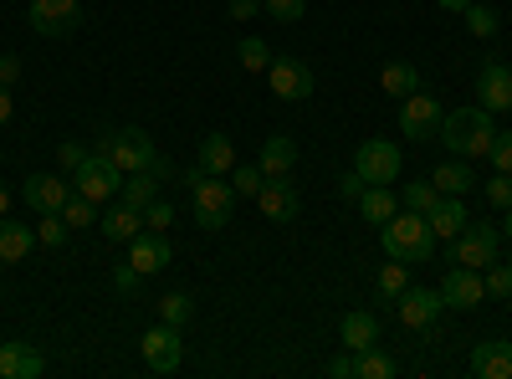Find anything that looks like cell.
Instances as JSON below:
<instances>
[{
	"instance_id": "1",
	"label": "cell",
	"mask_w": 512,
	"mask_h": 379,
	"mask_svg": "<svg viewBox=\"0 0 512 379\" xmlns=\"http://www.w3.org/2000/svg\"><path fill=\"white\" fill-rule=\"evenodd\" d=\"M436 139H441L456 159H477V154H487V149H492L497 123H492V113H487L482 103H477V108H456V113H446V118H441Z\"/></svg>"
},
{
	"instance_id": "2",
	"label": "cell",
	"mask_w": 512,
	"mask_h": 379,
	"mask_svg": "<svg viewBox=\"0 0 512 379\" xmlns=\"http://www.w3.org/2000/svg\"><path fill=\"white\" fill-rule=\"evenodd\" d=\"M379 246H384V257H395V262H425L436 251V231L425 216H415V210H395V216L379 226Z\"/></svg>"
},
{
	"instance_id": "3",
	"label": "cell",
	"mask_w": 512,
	"mask_h": 379,
	"mask_svg": "<svg viewBox=\"0 0 512 379\" xmlns=\"http://www.w3.org/2000/svg\"><path fill=\"white\" fill-rule=\"evenodd\" d=\"M190 200H195V221H200L205 231H221V226L231 221L236 190H231L226 175H200V180L190 185Z\"/></svg>"
},
{
	"instance_id": "4",
	"label": "cell",
	"mask_w": 512,
	"mask_h": 379,
	"mask_svg": "<svg viewBox=\"0 0 512 379\" xmlns=\"http://www.w3.org/2000/svg\"><path fill=\"white\" fill-rule=\"evenodd\" d=\"M98 154H108L123 175H139V170H149V164H154V139L144 129H108L98 139Z\"/></svg>"
},
{
	"instance_id": "5",
	"label": "cell",
	"mask_w": 512,
	"mask_h": 379,
	"mask_svg": "<svg viewBox=\"0 0 512 379\" xmlns=\"http://www.w3.org/2000/svg\"><path fill=\"white\" fill-rule=\"evenodd\" d=\"M72 180H77V195H88L93 205H103V200H113V195L123 190V170H118L108 154H98V149L77 164Z\"/></svg>"
},
{
	"instance_id": "6",
	"label": "cell",
	"mask_w": 512,
	"mask_h": 379,
	"mask_svg": "<svg viewBox=\"0 0 512 379\" xmlns=\"http://www.w3.org/2000/svg\"><path fill=\"white\" fill-rule=\"evenodd\" d=\"M451 262L482 272L487 262H497V226L492 221H466L461 236H451Z\"/></svg>"
},
{
	"instance_id": "7",
	"label": "cell",
	"mask_w": 512,
	"mask_h": 379,
	"mask_svg": "<svg viewBox=\"0 0 512 379\" xmlns=\"http://www.w3.org/2000/svg\"><path fill=\"white\" fill-rule=\"evenodd\" d=\"M26 21L36 36H72L82 26V0H31Z\"/></svg>"
},
{
	"instance_id": "8",
	"label": "cell",
	"mask_w": 512,
	"mask_h": 379,
	"mask_svg": "<svg viewBox=\"0 0 512 379\" xmlns=\"http://www.w3.org/2000/svg\"><path fill=\"white\" fill-rule=\"evenodd\" d=\"M267 82H272V98H282V103H303V98H313V67H308V62H297V57H272Z\"/></svg>"
},
{
	"instance_id": "9",
	"label": "cell",
	"mask_w": 512,
	"mask_h": 379,
	"mask_svg": "<svg viewBox=\"0 0 512 379\" xmlns=\"http://www.w3.org/2000/svg\"><path fill=\"white\" fill-rule=\"evenodd\" d=\"M354 170L369 185H390V180H400V149L390 139H364L359 154H354Z\"/></svg>"
},
{
	"instance_id": "10",
	"label": "cell",
	"mask_w": 512,
	"mask_h": 379,
	"mask_svg": "<svg viewBox=\"0 0 512 379\" xmlns=\"http://www.w3.org/2000/svg\"><path fill=\"white\" fill-rule=\"evenodd\" d=\"M441 103L431 98V93H410V98H400V134L405 139H436V129H441Z\"/></svg>"
},
{
	"instance_id": "11",
	"label": "cell",
	"mask_w": 512,
	"mask_h": 379,
	"mask_svg": "<svg viewBox=\"0 0 512 379\" xmlns=\"http://www.w3.org/2000/svg\"><path fill=\"white\" fill-rule=\"evenodd\" d=\"M446 298H441V287H405L400 298H395V318L405 328H431L441 318Z\"/></svg>"
},
{
	"instance_id": "12",
	"label": "cell",
	"mask_w": 512,
	"mask_h": 379,
	"mask_svg": "<svg viewBox=\"0 0 512 379\" xmlns=\"http://www.w3.org/2000/svg\"><path fill=\"white\" fill-rule=\"evenodd\" d=\"M139 354H144V364H149L154 374H175L180 359H185V349H180V328H169V323L149 328L144 339H139Z\"/></svg>"
},
{
	"instance_id": "13",
	"label": "cell",
	"mask_w": 512,
	"mask_h": 379,
	"mask_svg": "<svg viewBox=\"0 0 512 379\" xmlns=\"http://www.w3.org/2000/svg\"><path fill=\"white\" fill-rule=\"evenodd\" d=\"M441 298H446V308H477L487 298V282L472 267H451L446 282H441Z\"/></svg>"
},
{
	"instance_id": "14",
	"label": "cell",
	"mask_w": 512,
	"mask_h": 379,
	"mask_svg": "<svg viewBox=\"0 0 512 379\" xmlns=\"http://www.w3.org/2000/svg\"><path fill=\"white\" fill-rule=\"evenodd\" d=\"M477 98H482L487 113H507V108H512V67L487 62V67L477 72Z\"/></svg>"
},
{
	"instance_id": "15",
	"label": "cell",
	"mask_w": 512,
	"mask_h": 379,
	"mask_svg": "<svg viewBox=\"0 0 512 379\" xmlns=\"http://www.w3.org/2000/svg\"><path fill=\"white\" fill-rule=\"evenodd\" d=\"M26 205L36 210V216H47V210H62L72 200V185L62 175H26Z\"/></svg>"
},
{
	"instance_id": "16",
	"label": "cell",
	"mask_w": 512,
	"mask_h": 379,
	"mask_svg": "<svg viewBox=\"0 0 512 379\" xmlns=\"http://www.w3.org/2000/svg\"><path fill=\"white\" fill-rule=\"evenodd\" d=\"M47 359L36 344H0V379H41Z\"/></svg>"
},
{
	"instance_id": "17",
	"label": "cell",
	"mask_w": 512,
	"mask_h": 379,
	"mask_svg": "<svg viewBox=\"0 0 512 379\" xmlns=\"http://www.w3.org/2000/svg\"><path fill=\"white\" fill-rule=\"evenodd\" d=\"M128 262H134L139 267V277H149V272H164L169 262H175V246H169V236L164 231H139L134 236V257H128Z\"/></svg>"
},
{
	"instance_id": "18",
	"label": "cell",
	"mask_w": 512,
	"mask_h": 379,
	"mask_svg": "<svg viewBox=\"0 0 512 379\" xmlns=\"http://www.w3.org/2000/svg\"><path fill=\"white\" fill-rule=\"evenodd\" d=\"M292 164H297V139L292 134H272L262 149H256V170H262L267 180L292 175Z\"/></svg>"
},
{
	"instance_id": "19",
	"label": "cell",
	"mask_w": 512,
	"mask_h": 379,
	"mask_svg": "<svg viewBox=\"0 0 512 379\" xmlns=\"http://www.w3.org/2000/svg\"><path fill=\"white\" fill-rule=\"evenodd\" d=\"M256 205H262L267 221H297V185L282 175V180H267L262 195H256Z\"/></svg>"
},
{
	"instance_id": "20",
	"label": "cell",
	"mask_w": 512,
	"mask_h": 379,
	"mask_svg": "<svg viewBox=\"0 0 512 379\" xmlns=\"http://www.w3.org/2000/svg\"><path fill=\"white\" fill-rule=\"evenodd\" d=\"M338 344H344L349 354L374 349V344H379V323H374V313H364V308L344 313V323H338Z\"/></svg>"
},
{
	"instance_id": "21",
	"label": "cell",
	"mask_w": 512,
	"mask_h": 379,
	"mask_svg": "<svg viewBox=\"0 0 512 379\" xmlns=\"http://www.w3.org/2000/svg\"><path fill=\"white\" fill-rule=\"evenodd\" d=\"M472 374L477 379H512V344L502 339H487L472 349Z\"/></svg>"
},
{
	"instance_id": "22",
	"label": "cell",
	"mask_w": 512,
	"mask_h": 379,
	"mask_svg": "<svg viewBox=\"0 0 512 379\" xmlns=\"http://www.w3.org/2000/svg\"><path fill=\"white\" fill-rule=\"evenodd\" d=\"M425 221H431L436 241L461 236V231H466V221H472V216H466V195H441V200H436V210H431Z\"/></svg>"
},
{
	"instance_id": "23",
	"label": "cell",
	"mask_w": 512,
	"mask_h": 379,
	"mask_svg": "<svg viewBox=\"0 0 512 379\" xmlns=\"http://www.w3.org/2000/svg\"><path fill=\"white\" fill-rule=\"evenodd\" d=\"M31 246H36V231L26 221H6V216H0V262H6V267L26 262Z\"/></svg>"
},
{
	"instance_id": "24",
	"label": "cell",
	"mask_w": 512,
	"mask_h": 379,
	"mask_svg": "<svg viewBox=\"0 0 512 379\" xmlns=\"http://www.w3.org/2000/svg\"><path fill=\"white\" fill-rule=\"evenodd\" d=\"M195 164H200L205 175H231V170H236V144H231L226 134H205Z\"/></svg>"
},
{
	"instance_id": "25",
	"label": "cell",
	"mask_w": 512,
	"mask_h": 379,
	"mask_svg": "<svg viewBox=\"0 0 512 379\" xmlns=\"http://www.w3.org/2000/svg\"><path fill=\"white\" fill-rule=\"evenodd\" d=\"M98 226H103L108 241H134L139 226H144V210H134V205H113L108 216H98Z\"/></svg>"
},
{
	"instance_id": "26",
	"label": "cell",
	"mask_w": 512,
	"mask_h": 379,
	"mask_svg": "<svg viewBox=\"0 0 512 379\" xmlns=\"http://www.w3.org/2000/svg\"><path fill=\"white\" fill-rule=\"evenodd\" d=\"M379 88L390 98H410V93H420V72L410 62H384L379 67Z\"/></svg>"
},
{
	"instance_id": "27",
	"label": "cell",
	"mask_w": 512,
	"mask_h": 379,
	"mask_svg": "<svg viewBox=\"0 0 512 379\" xmlns=\"http://www.w3.org/2000/svg\"><path fill=\"white\" fill-rule=\"evenodd\" d=\"M359 210H364V221H374V226H384L400 210V195L390 190V185H369L364 195H359Z\"/></svg>"
},
{
	"instance_id": "28",
	"label": "cell",
	"mask_w": 512,
	"mask_h": 379,
	"mask_svg": "<svg viewBox=\"0 0 512 379\" xmlns=\"http://www.w3.org/2000/svg\"><path fill=\"white\" fill-rule=\"evenodd\" d=\"M472 180H477V175L466 170V159H456V154H451V159L441 164V170L431 175V185H436L441 195H472Z\"/></svg>"
},
{
	"instance_id": "29",
	"label": "cell",
	"mask_w": 512,
	"mask_h": 379,
	"mask_svg": "<svg viewBox=\"0 0 512 379\" xmlns=\"http://www.w3.org/2000/svg\"><path fill=\"white\" fill-rule=\"evenodd\" d=\"M118 200H123V205H134V210H149V205L159 200V180H154L149 170H139V175H123Z\"/></svg>"
},
{
	"instance_id": "30",
	"label": "cell",
	"mask_w": 512,
	"mask_h": 379,
	"mask_svg": "<svg viewBox=\"0 0 512 379\" xmlns=\"http://www.w3.org/2000/svg\"><path fill=\"white\" fill-rule=\"evenodd\" d=\"M405 287H410V262H395V257H390V262L379 267V298H384V303H395Z\"/></svg>"
},
{
	"instance_id": "31",
	"label": "cell",
	"mask_w": 512,
	"mask_h": 379,
	"mask_svg": "<svg viewBox=\"0 0 512 379\" xmlns=\"http://www.w3.org/2000/svg\"><path fill=\"white\" fill-rule=\"evenodd\" d=\"M436 200H441V190H436L431 180H415V185H405V190H400V205H405V210H415V216H431Z\"/></svg>"
},
{
	"instance_id": "32",
	"label": "cell",
	"mask_w": 512,
	"mask_h": 379,
	"mask_svg": "<svg viewBox=\"0 0 512 379\" xmlns=\"http://www.w3.org/2000/svg\"><path fill=\"white\" fill-rule=\"evenodd\" d=\"M195 318V303L185 298V292H169V298H159V323H169V328H185Z\"/></svg>"
},
{
	"instance_id": "33",
	"label": "cell",
	"mask_w": 512,
	"mask_h": 379,
	"mask_svg": "<svg viewBox=\"0 0 512 379\" xmlns=\"http://www.w3.org/2000/svg\"><path fill=\"white\" fill-rule=\"evenodd\" d=\"M236 57H241L246 72H267V67H272V47H267L262 36H246L241 47H236Z\"/></svg>"
},
{
	"instance_id": "34",
	"label": "cell",
	"mask_w": 512,
	"mask_h": 379,
	"mask_svg": "<svg viewBox=\"0 0 512 379\" xmlns=\"http://www.w3.org/2000/svg\"><path fill=\"white\" fill-rule=\"evenodd\" d=\"M226 180H231V190H236V195H251V200L262 195V185H267V175L256 170V164H236V170H231Z\"/></svg>"
},
{
	"instance_id": "35",
	"label": "cell",
	"mask_w": 512,
	"mask_h": 379,
	"mask_svg": "<svg viewBox=\"0 0 512 379\" xmlns=\"http://www.w3.org/2000/svg\"><path fill=\"white\" fill-rule=\"evenodd\" d=\"M67 221H62V210H47V216H41V226H36V241L41 246H67Z\"/></svg>"
},
{
	"instance_id": "36",
	"label": "cell",
	"mask_w": 512,
	"mask_h": 379,
	"mask_svg": "<svg viewBox=\"0 0 512 379\" xmlns=\"http://www.w3.org/2000/svg\"><path fill=\"white\" fill-rule=\"evenodd\" d=\"M482 282L492 298H512V262H487L482 267Z\"/></svg>"
},
{
	"instance_id": "37",
	"label": "cell",
	"mask_w": 512,
	"mask_h": 379,
	"mask_svg": "<svg viewBox=\"0 0 512 379\" xmlns=\"http://www.w3.org/2000/svg\"><path fill=\"white\" fill-rule=\"evenodd\" d=\"M93 210H98V205H93L88 195H77V190H72V200L62 205V221H67L72 231H77V226H93V221H98V216H93Z\"/></svg>"
},
{
	"instance_id": "38",
	"label": "cell",
	"mask_w": 512,
	"mask_h": 379,
	"mask_svg": "<svg viewBox=\"0 0 512 379\" xmlns=\"http://www.w3.org/2000/svg\"><path fill=\"white\" fill-rule=\"evenodd\" d=\"M461 16H466V31H472V36H482V41L497 36V11H487V6H477V0H472Z\"/></svg>"
},
{
	"instance_id": "39",
	"label": "cell",
	"mask_w": 512,
	"mask_h": 379,
	"mask_svg": "<svg viewBox=\"0 0 512 379\" xmlns=\"http://www.w3.org/2000/svg\"><path fill=\"white\" fill-rule=\"evenodd\" d=\"M390 374H395V364H390V359L379 354V344L359 354V379H390Z\"/></svg>"
},
{
	"instance_id": "40",
	"label": "cell",
	"mask_w": 512,
	"mask_h": 379,
	"mask_svg": "<svg viewBox=\"0 0 512 379\" xmlns=\"http://www.w3.org/2000/svg\"><path fill=\"white\" fill-rule=\"evenodd\" d=\"M262 11H267L272 21L292 26V21H303V11H308V0H262Z\"/></svg>"
},
{
	"instance_id": "41",
	"label": "cell",
	"mask_w": 512,
	"mask_h": 379,
	"mask_svg": "<svg viewBox=\"0 0 512 379\" xmlns=\"http://www.w3.org/2000/svg\"><path fill=\"white\" fill-rule=\"evenodd\" d=\"M487 154H492V164H497L502 175H512V129H502V134L492 139V149H487Z\"/></svg>"
},
{
	"instance_id": "42",
	"label": "cell",
	"mask_w": 512,
	"mask_h": 379,
	"mask_svg": "<svg viewBox=\"0 0 512 379\" xmlns=\"http://www.w3.org/2000/svg\"><path fill=\"white\" fill-rule=\"evenodd\" d=\"M487 200H492L497 210H507V205H512V175L497 170V180H487Z\"/></svg>"
},
{
	"instance_id": "43",
	"label": "cell",
	"mask_w": 512,
	"mask_h": 379,
	"mask_svg": "<svg viewBox=\"0 0 512 379\" xmlns=\"http://www.w3.org/2000/svg\"><path fill=\"white\" fill-rule=\"evenodd\" d=\"M328 374H333V379H359V354H349V349H344V354H333Z\"/></svg>"
},
{
	"instance_id": "44",
	"label": "cell",
	"mask_w": 512,
	"mask_h": 379,
	"mask_svg": "<svg viewBox=\"0 0 512 379\" xmlns=\"http://www.w3.org/2000/svg\"><path fill=\"white\" fill-rule=\"evenodd\" d=\"M169 221H175V210H169L164 200H154V205L144 210V226H149V231H169Z\"/></svg>"
},
{
	"instance_id": "45",
	"label": "cell",
	"mask_w": 512,
	"mask_h": 379,
	"mask_svg": "<svg viewBox=\"0 0 512 379\" xmlns=\"http://www.w3.org/2000/svg\"><path fill=\"white\" fill-rule=\"evenodd\" d=\"M364 190H369V180H364L359 170H349L344 180H338V195H344V200H354V205H359V195H364Z\"/></svg>"
},
{
	"instance_id": "46",
	"label": "cell",
	"mask_w": 512,
	"mask_h": 379,
	"mask_svg": "<svg viewBox=\"0 0 512 379\" xmlns=\"http://www.w3.org/2000/svg\"><path fill=\"white\" fill-rule=\"evenodd\" d=\"M57 159H62V170L72 175V170H77V164H82V159H88V149H82V144H72V139H67V144L57 149Z\"/></svg>"
},
{
	"instance_id": "47",
	"label": "cell",
	"mask_w": 512,
	"mask_h": 379,
	"mask_svg": "<svg viewBox=\"0 0 512 379\" xmlns=\"http://www.w3.org/2000/svg\"><path fill=\"white\" fill-rule=\"evenodd\" d=\"M113 287H123V292H128V287H139V267H134V262L118 267V272H113Z\"/></svg>"
},
{
	"instance_id": "48",
	"label": "cell",
	"mask_w": 512,
	"mask_h": 379,
	"mask_svg": "<svg viewBox=\"0 0 512 379\" xmlns=\"http://www.w3.org/2000/svg\"><path fill=\"white\" fill-rule=\"evenodd\" d=\"M256 11H262V0H231V16L236 21H251Z\"/></svg>"
},
{
	"instance_id": "49",
	"label": "cell",
	"mask_w": 512,
	"mask_h": 379,
	"mask_svg": "<svg viewBox=\"0 0 512 379\" xmlns=\"http://www.w3.org/2000/svg\"><path fill=\"white\" fill-rule=\"evenodd\" d=\"M149 175H154V180L164 185V180H175V164H169V159H159V154H154V164H149Z\"/></svg>"
},
{
	"instance_id": "50",
	"label": "cell",
	"mask_w": 512,
	"mask_h": 379,
	"mask_svg": "<svg viewBox=\"0 0 512 379\" xmlns=\"http://www.w3.org/2000/svg\"><path fill=\"white\" fill-rule=\"evenodd\" d=\"M11 113H16V103H11V88H6V82H0V129H6V123H11Z\"/></svg>"
},
{
	"instance_id": "51",
	"label": "cell",
	"mask_w": 512,
	"mask_h": 379,
	"mask_svg": "<svg viewBox=\"0 0 512 379\" xmlns=\"http://www.w3.org/2000/svg\"><path fill=\"white\" fill-rule=\"evenodd\" d=\"M16 77H21V62H16V57H0V82H6V88H11Z\"/></svg>"
},
{
	"instance_id": "52",
	"label": "cell",
	"mask_w": 512,
	"mask_h": 379,
	"mask_svg": "<svg viewBox=\"0 0 512 379\" xmlns=\"http://www.w3.org/2000/svg\"><path fill=\"white\" fill-rule=\"evenodd\" d=\"M436 6H446V11H466L472 0H436Z\"/></svg>"
},
{
	"instance_id": "53",
	"label": "cell",
	"mask_w": 512,
	"mask_h": 379,
	"mask_svg": "<svg viewBox=\"0 0 512 379\" xmlns=\"http://www.w3.org/2000/svg\"><path fill=\"white\" fill-rule=\"evenodd\" d=\"M0 216H11V190L0 185Z\"/></svg>"
},
{
	"instance_id": "54",
	"label": "cell",
	"mask_w": 512,
	"mask_h": 379,
	"mask_svg": "<svg viewBox=\"0 0 512 379\" xmlns=\"http://www.w3.org/2000/svg\"><path fill=\"white\" fill-rule=\"evenodd\" d=\"M502 231H507V236H512V205H507V216H502Z\"/></svg>"
},
{
	"instance_id": "55",
	"label": "cell",
	"mask_w": 512,
	"mask_h": 379,
	"mask_svg": "<svg viewBox=\"0 0 512 379\" xmlns=\"http://www.w3.org/2000/svg\"><path fill=\"white\" fill-rule=\"evenodd\" d=\"M507 262H512V251H507Z\"/></svg>"
}]
</instances>
